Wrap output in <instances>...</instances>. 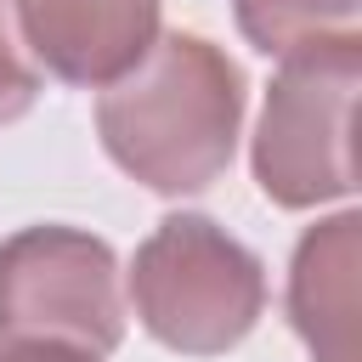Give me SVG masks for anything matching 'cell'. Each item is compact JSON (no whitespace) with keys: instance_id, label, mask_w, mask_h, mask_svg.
<instances>
[{"instance_id":"cell-1","label":"cell","mask_w":362,"mask_h":362,"mask_svg":"<svg viewBox=\"0 0 362 362\" xmlns=\"http://www.w3.org/2000/svg\"><path fill=\"white\" fill-rule=\"evenodd\" d=\"M243 124V74L238 62L209 45L204 34H158L147 57L102 85L96 96V136L107 158L164 192L192 198L226 175Z\"/></svg>"},{"instance_id":"cell-2","label":"cell","mask_w":362,"mask_h":362,"mask_svg":"<svg viewBox=\"0 0 362 362\" xmlns=\"http://www.w3.org/2000/svg\"><path fill=\"white\" fill-rule=\"evenodd\" d=\"M136 322L181 356L232 351L266 311V266L209 215H164L130 260Z\"/></svg>"},{"instance_id":"cell-3","label":"cell","mask_w":362,"mask_h":362,"mask_svg":"<svg viewBox=\"0 0 362 362\" xmlns=\"http://www.w3.org/2000/svg\"><path fill=\"white\" fill-rule=\"evenodd\" d=\"M362 85V40H317L283 57L255 124V181L277 209H317L356 192L351 107Z\"/></svg>"},{"instance_id":"cell-4","label":"cell","mask_w":362,"mask_h":362,"mask_svg":"<svg viewBox=\"0 0 362 362\" xmlns=\"http://www.w3.org/2000/svg\"><path fill=\"white\" fill-rule=\"evenodd\" d=\"M0 339L107 356L124 339L119 260L79 226H23L0 243Z\"/></svg>"},{"instance_id":"cell-5","label":"cell","mask_w":362,"mask_h":362,"mask_svg":"<svg viewBox=\"0 0 362 362\" xmlns=\"http://www.w3.org/2000/svg\"><path fill=\"white\" fill-rule=\"evenodd\" d=\"M17 45L62 85H113L158 40V0H11Z\"/></svg>"},{"instance_id":"cell-6","label":"cell","mask_w":362,"mask_h":362,"mask_svg":"<svg viewBox=\"0 0 362 362\" xmlns=\"http://www.w3.org/2000/svg\"><path fill=\"white\" fill-rule=\"evenodd\" d=\"M356 260L362 215L339 209L317 221L288 260V322L311 362H356Z\"/></svg>"},{"instance_id":"cell-7","label":"cell","mask_w":362,"mask_h":362,"mask_svg":"<svg viewBox=\"0 0 362 362\" xmlns=\"http://www.w3.org/2000/svg\"><path fill=\"white\" fill-rule=\"evenodd\" d=\"M232 17L255 51L288 57L300 45L356 34L362 0H232Z\"/></svg>"},{"instance_id":"cell-8","label":"cell","mask_w":362,"mask_h":362,"mask_svg":"<svg viewBox=\"0 0 362 362\" xmlns=\"http://www.w3.org/2000/svg\"><path fill=\"white\" fill-rule=\"evenodd\" d=\"M34 96H40V74H34V62L23 57V45H17V34H11V11H6V0H0V124L23 119V113L34 107Z\"/></svg>"},{"instance_id":"cell-9","label":"cell","mask_w":362,"mask_h":362,"mask_svg":"<svg viewBox=\"0 0 362 362\" xmlns=\"http://www.w3.org/2000/svg\"><path fill=\"white\" fill-rule=\"evenodd\" d=\"M0 362H102V356H85V351H68V345H6Z\"/></svg>"}]
</instances>
